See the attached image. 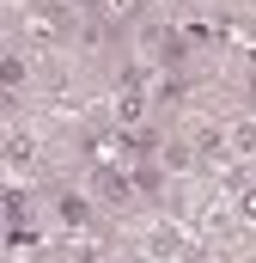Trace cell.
Returning <instances> with one entry per match:
<instances>
[{
	"instance_id": "obj_7",
	"label": "cell",
	"mask_w": 256,
	"mask_h": 263,
	"mask_svg": "<svg viewBox=\"0 0 256 263\" xmlns=\"http://www.w3.org/2000/svg\"><path fill=\"white\" fill-rule=\"evenodd\" d=\"M37 263H43V257H37Z\"/></svg>"
},
{
	"instance_id": "obj_4",
	"label": "cell",
	"mask_w": 256,
	"mask_h": 263,
	"mask_svg": "<svg viewBox=\"0 0 256 263\" xmlns=\"http://www.w3.org/2000/svg\"><path fill=\"white\" fill-rule=\"evenodd\" d=\"M183 92H189V86H183V73H171V67H165V73L153 80V92H146V98H153V104H183Z\"/></svg>"
},
{
	"instance_id": "obj_1",
	"label": "cell",
	"mask_w": 256,
	"mask_h": 263,
	"mask_svg": "<svg viewBox=\"0 0 256 263\" xmlns=\"http://www.w3.org/2000/svg\"><path fill=\"white\" fill-rule=\"evenodd\" d=\"M92 196L104 202V208H134V178L116 172V165H98L92 172Z\"/></svg>"
},
{
	"instance_id": "obj_6",
	"label": "cell",
	"mask_w": 256,
	"mask_h": 263,
	"mask_svg": "<svg viewBox=\"0 0 256 263\" xmlns=\"http://www.w3.org/2000/svg\"><path fill=\"white\" fill-rule=\"evenodd\" d=\"M238 208H244V220H256V184L244 190V196H238Z\"/></svg>"
},
{
	"instance_id": "obj_2",
	"label": "cell",
	"mask_w": 256,
	"mask_h": 263,
	"mask_svg": "<svg viewBox=\"0 0 256 263\" xmlns=\"http://www.w3.org/2000/svg\"><path fill=\"white\" fill-rule=\"evenodd\" d=\"M55 220H61L67 233L92 227V190H61V196H55Z\"/></svg>"
},
{
	"instance_id": "obj_5",
	"label": "cell",
	"mask_w": 256,
	"mask_h": 263,
	"mask_svg": "<svg viewBox=\"0 0 256 263\" xmlns=\"http://www.w3.org/2000/svg\"><path fill=\"white\" fill-rule=\"evenodd\" d=\"M31 159H37V141H31L25 129H12V141H6V165H12V172H25Z\"/></svg>"
},
{
	"instance_id": "obj_3",
	"label": "cell",
	"mask_w": 256,
	"mask_h": 263,
	"mask_svg": "<svg viewBox=\"0 0 256 263\" xmlns=\"http://www.w3.org/2000/svg\"><path fill=\"white\" fill-rule=\"evenodd\" d=\"M226 147H232V159H250L256 153V117H238V123L226 129Z\"/></svg>"
}]
</instances>
